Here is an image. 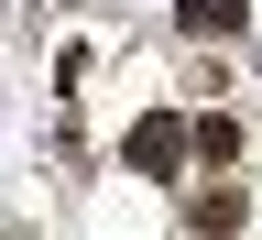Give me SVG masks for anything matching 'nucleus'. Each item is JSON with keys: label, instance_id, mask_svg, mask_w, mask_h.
Here are the masks:
<instances>
[{"label": "nucleus", "instance_id": "obj_2", "mask_svg": "<svg viewBox=\"0 0 262 240\" xmlns=\"http://www.w3.org/2000/svg\"><path fill=\"white\" fill-rule=\"evenodd\" d=\"M175 22H186V33H241L251 0H175Z\"/></svg>", "mask_w": 262, "mask_h": 240}, {"label": "nucleus", "instance_id": "obj_3", "mask_svg": "<svg viewBox=\"0 0 262 240\" xmlns=\"http://www.w3.org/2000/svg\"><path fill=\"white\" fill-rule=\"evenodd\" d=\"M186 142H196V153H208V164H229V153H241V120H219V110H208V120H196V131H186Z\"/></svg>", "mask_w": 262, "mask_h": 240}, {"label": "nucleus", "instance_id": "obj_1", "mask_svg": "<svg viewBox=\"0 0 262 240\" xmlns=\"http://www.w3.org/2000/svg\"><path fill=\"white\" fill-rule=\"evenodd\" d=\"M131 164H142V175H175V164H186V120L175 110H142V120H131Z\"/></svg>", "mask_w": 262, "mask_h": 240}]
</instances>
